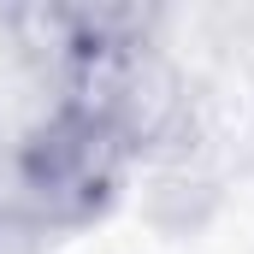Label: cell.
Masks as SVG:
<instances>
[{
  "label": "cell",
  "mask_w": 254,
  "mask_h": 254,
  "mask_svg": "<svg viewBox=\"0 0 254 254\" xmlns=\"http://www.w3.org/2000/svg\"><path fill=\"white\" fill-rule=\"evenodd\" d=\"M136 148L113 119L77 101H48V113L24 130L6 154V213L30 231H83L113 213V201L136 172Z\"/></svg>",
  "instance_id": "obj_1"
},
{
  "label": "cell",
  "mask_w": 254,
  "mask_h": 254,
  "mask_svg": "<svg viewBox=\"0 0 254 254\" xmlns=\"http://www.w3.org/2000/svg\"><path fill=\"white\" fill-rule=\"evenodd\" d=\"M24 225H12V219H0V254H24Z\"/></svg>",
  "instance_id": "obj_2"
}]
</instances>
